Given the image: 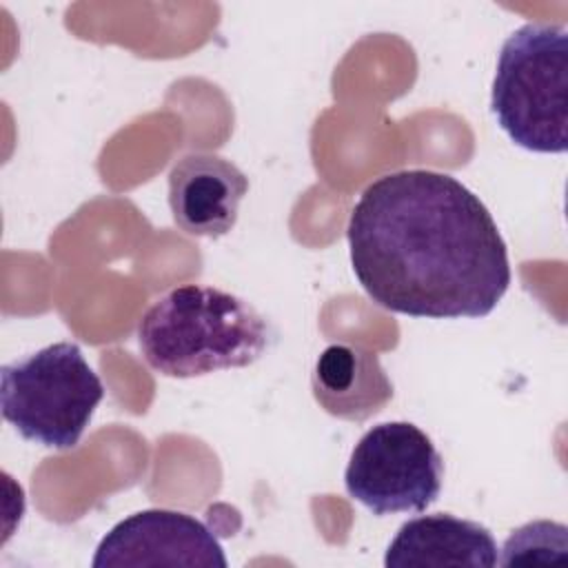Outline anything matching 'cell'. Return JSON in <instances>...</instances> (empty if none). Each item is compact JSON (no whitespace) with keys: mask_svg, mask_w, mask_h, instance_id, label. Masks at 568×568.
<instances>
[{"mask_svg":"<svg viewBox=\"0 0 568 568\" xmlns=\"http://www.w3.org/2000/svg\"><path fill=\"white\" fill-rule=\"evenodd\" d=\"M346 237L357 282L393 313L484 317L510 286L508 248L490 211L448 173L377 178L355 202Z\"/></svg>","mask_w":568,"mask_h":568,"instance_id":"6da1fadb","label":"cell"},{"mask_svg":"<svg viewBox=\"0 0 568 568\" xmlns=\"http://www.w3.org/2000/svg\"><path fill=\"white\" fill-rule=\"evenodd\" d=\"M248 178L213 153H189L169 173V209L173 222L189 235L222 237L235 222Z\"/></svg>","mask_w":568,"mask_h":568,"instance_id":"52a82bcc","label":"cell"},{"mask_svg":"<svg viewBox=\"0 0 568 568\" xmlns=\"http://www.w3.org/2000/svg\"><path fill=\"white\" fill-rule=\"evenodd\" d=\"M442 479V455L410 422H386L366 430L344 470L346 493L373 515L424 513L437 501Z\"/></svg>","mask_w":568,"mask_h":568,"instance_id":"5b68a950","label":"cell"},{"mask_svg":"<svg viewBox=\"0 0 568 568\" xmlns=\"http://www.w3.org/2000/svg\"><path fill=\"white\" fill-rule=\"evenodd\" d=\"M490 111L508 138L535 153L568 149V31L526 22L499 51Z\"/></svg>","mask_w":568,"mask_h":568,"instance_id":"3957f363","label":"cell"},{"mask_svg":"<svg viewBox=\"0 0 568 568\" xmlns=\"http://www.w3.org/2000/svg\"><path fill=\"white\" fill-rule=\"evenodd\" d=\"M271 339L266 320L246 300L215 286L184 284L153 302L138 324L144 362L164 377H200L244 368Z\"/></svg>","mask_w":568,"mask_h":568,"instance_id":"7a4b0ae2","label":"cell"},{"mask_svg":"<svg viewBox=\"0 0 568 568\" xmlns=\"http://www.w3.org/2000/svg\"><path fill=\"white\" fill-rule=\"evenodd\" d=\"M566 544V526L557 521H530L513 530V535L504 544V557L499 559L504 566L539 561V552H546V559H559L550 550L564 552Z\"/></svg>","mask_w":568,"mask_h":568,"instance_id":"30bf717a","label":"cell"},{"mask_svg":"<svg viewBox=\"0 0 568 568\" xmlns=\"http://www.w3.org/2000/svg\"><path fill=\"white\" fill-rule=\"evenodd\" d=\"M93 568L186 566L226 568L213 530L200 519L166 508H146L118 521L98 544Z\"/></svg>","mask_w":568,"mask_h":568,"instance_id":"8992f818","label":"cell"},{"mask_svg":"<svg viewBox=\"0 0 568 568\" xmlns=\"http://www.w3.org/2000/svg\"><path fill=\"white\" fill-rule=\"evenodd\" d=\"M102 397V379L75 342L49 344L0 371L4 422L47 448H73Z\"/></svg>","mask_w":568,"mask_h":568,"instance_id":"277c9868","label":"cell"},{"mask_svg":"<svg viewBox=\"0 0 568 568\" xmlns=\"http://www.w3.org/2000/svg\"><path fill=\"white\" fill-rule=\"evenodd\" d=\"M499 561L490 530L448 513L404 521L386 548V568H493Z\"/></svg>","mask_w":568,"mask_h":568,"instance_id":"ba28073f","label":"cell"},{"mask_svg":"<svg viewBox=\"0 0 568 568\" xmlns=\"http://www.w3.org/2000/svg\"><path fill=\"white\" fill-rule=\"evenodd\" d=\"M313 397L333 417L366 422L393 397L379 357L357 344H331L315 359Z\"/></svg>","mask_w":568,"mask_h":568,"instance_id":"9c48e42d","label":"cell"}]
</instances>
